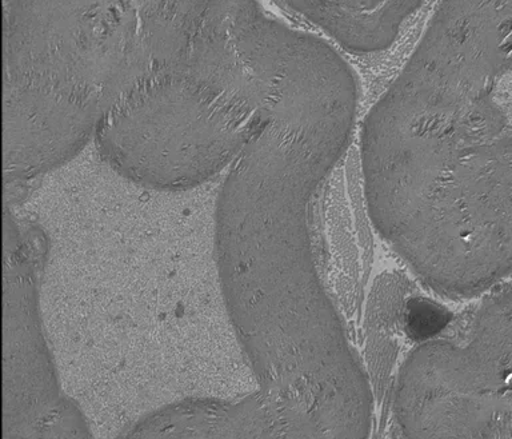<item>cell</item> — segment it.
<instances>
[{
	"mask_svg": "<svg viewBox=\"0 0 512 439\" xmlns=\"http://www.w3.org/2000/svg\"><path fill=\"white\" fill-rule=\"evenodd\" d=\"M363 186L380 235L450 297L512 259V125L494 77L451 43H418L367 114Z\"/></svg>",
	"mask_w": 512,
	"mask_h": 439,
	"instance_id": "cell-1",
	"label": "cell"
},
{
	"mask_svg": "<svg viewBox=\"0 0 512 439\" xmlns=\"http://www.w3.org/2000/svg\"><path fill=\"white\" fill-rule=\"evenodd\" d=\"M76 406L60 391L34 311L6 307L3 438H90Z\"/></svg>",
	"mask_w": 512,
	"mask_h": 439,
	"instance_id": "cell-2",
	"label": "cell"
},
{
	"mask_svg": "<svg viewBox=\"0 0 512 439\" xmlns=\"http://www.w3.org/2000/svg\"><path fill=\"white\" fill-rule=\"evenodd\" d=\"M423 2L295 3L300 13L354 54L380 53L398 38Z\"/></svg>",
	"mask_w": 512,
	"mask_h": 439,
	"instance_id": "cell-3",
	"label": "cell"
},
{
	"mask_svg": "<svg viewBox=\"0 0 512 439\" xmlns=\"http://www.w3.org/2000/svg\"><path fill=\"white\" fill-rule=\"evenodd\" d=\"M403 319L411 338L427 342L448 325L450 315L436 303L422 298H410L404 302Z\"/></svg>",
	"mask_w": 512,
	"mask_h": 439,
	"instance_id": "cell-4",
	"label": "cell"
}]
</instances>
